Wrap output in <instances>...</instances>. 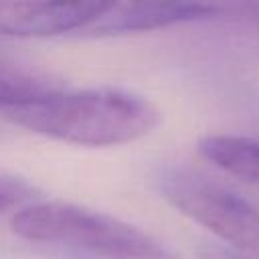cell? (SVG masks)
Instances as JSON below:
<instances>
[{
    "mask_svg": "<svg viewBox=\"0 0 259 259\" xmlns=\"http://www.w3.org/2000/svg\"><path fill=\"white\" fill-rule=\"evenodd\" d=\"M6 119L34 134L79 146H117L150 134L160 113L146 97L115 89L59 87L12 107L0 109Z\"/></svg>",
    "mask_w": 259,
    "mask_h": 259,
    "instance_id": "6da1fadb",
    "label": "cell"
},
{
    "mask_svg": "<svg viewBox=\"0 0 259 259\" xmlns=\"http://www.w3.org/2000/svg\"><path fill=\"white\" fill-rule=\"evenodd\" d=\"M10 227L20 239L77 259H178L146 231L63 200L20 206Z\"/></svg>",
    "mask_w": 259,
    "mask_h": 259,
    "instance_id": "7a4b0ae2",
    "label": "cell"
},
{
    "mask_svg": "<svg viewBox=\"0 0 259 259\" xmlns=\"http://www.w3.org/2000/svg\"><path fill=\"white\" fill-rule=\"evenodd\" d=\"M156 182L174 208L227 243L229 251L259 259V208L247 198L182 166L162 168Z\"/></svg>",
    "mask_w": 259,
    "mask_h": 259,
    "instance_id": "3957f363",
    "label": "cell"
},
{
    "mask_svg": "<svg viewBox=\"0 0 259 259\" xmlns=\"http://www.w3.org/2000/svg\"><path fill=\"white\" fill-rule=\"evenodd\" d=\"M105 2H0V36H53L89 30Z\"/></svg>",
    "mask_w": 259,
    "mask_h": 259,
    "instance_id": "277c9868",
    "label": "cell"
},
{
    "mask_svg": "<svg viewBox=\"0 0 259 259\" xmlns=\"http://www.w3.org/2000/svg\"><path fill=\"white\" fill-rule=\"evenodd\" d=\"M221 16V6L198 2H130L109 4L103 16L89 26L93 34H125L166 28Z\"/></svg>",
    "mask_w": 259,
    "mask_h": 259,
    "instance_id": "5b68a950",
    "label": "cell"
},
{
    "mask_svg": "<svg viewBox=\"0 0 259 259\" xmlns=\"http://www.w3.org/2000/svg\"><path fill=\"white\" fill-rule=\"evenodd\" d=\"M198 150L217 168L259 190V140L214 134L202 138Z\"/></svg>",
    "mask_w": 259,
    "mask_h": 259,
    "instance_id": "8992f818",
    "label": "cell"
},
{
    "mask_svg": "<svg viewBox=\"0 0 259 259\" xmlns=\"http://www.w3.org/2000/svg\"><path fill=\"white\" fill-rule=\"evenodd\" d=\"M55 87L45 77L0 65V109L30 101Z\"/></svg>",
    "mask_w": 259,
    "mask_h": 259,
    "instance_id": "52a82bcc",
    "label": "cell"
},
{
    "mask_svg": "<svg viewBox=\"0 0 259 259\" xmlns=\"http://www.w3.org/2000/svg\"><path fill=\"white\" fill-rule=\"evenodd\" d=\"M30 196L28 184L22 180H16L12 176H2L0 174V210L12 208L20 202H24Z\"/></svg>",
    "mask_w": 259,
    "mask_h": 259,
    "instance_id": "ba28073f",
    "label": "cell"
},
{
    "mask_svg": "<svg viewBox=\"0 0 259 259\" xmlns=\"http://www.w3.org/2000/svg\"><path fill=\"white\" fill-rule=\"evenodd\" d=\"M221 14H227L231 20L259 34V2H239V4L221 6Z\"/></svg>",
    "mask_w": 259,
    "mask_h": 259,
    "instance_id": "9c48e42d",
    "label": "cell"
},
{
    "mask_svg": "<svg viewBox=\"0 0 259 259\" xmlns=\"http://www.w3.org/2000/svg\"><path fill=\"white\" fill-rule=\"evenodd\" d=\"M198 259H249L245 255H239L235 251H229L227 247H217V245H204L198 251Z\"/></svg>",
    "mask_w": 259,
    "mask_h": 259,
    "instance_id": "30bf717a",
    "label": "cell"
}]
</instances>
